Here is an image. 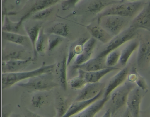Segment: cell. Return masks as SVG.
I'll return each mask as SVG.
<instances>
[{"label":"cell","mask_w":150,"mask_h":117,"mask_svg":"<svg viewBox=\"0 0 150 117\" xmlns=\"http://www.w3.org/2000/svg\"><path fill=\"white\" fill-rule=\"evenodd\" d=\"M118 1L112 6L101 13L98 16V21L101 18L108 15H116L127 18L134 15L146 3L143 1H137L125 2Z\"/></svg>","instance_id":"obj_1"},{"label":"cell","mask_w":150,"mask_h":117,"mask_svg":"<svg viewBox=\"0 0 150 117\" xmlns=\"http://www.w3.org/2000/svg\"><path fill=\"white\" fill-rule=\"evenodd\" d=\"M98 21L101 27L112 36L120 33L129 22L127 18L112 15L105 16Z\"/></svg>","instance_id":"obj_2"},{"label":"cell","mask_w":150,"mask_h":117,"mask_svg":"<svg viewBox=\"0 0 150 117\" xmlns=\"http://www.w3.org/2000/svg\"><path fill=\"white\" fill-rule=\"evenodd\" d=\"M136 86L133 82L125 83L115 89L111 94L112 109V114L122 108L126 104L128 94L131 90Z\"/></svg>","instance_id":"obj_3"},{"label":"cell","mask_w":150,"mask_h":117,"mask_svg":"<svg viewBox=\"0 0 150 117\" xmlns=\"http://www.w3.org/2000/svg\"><path fill=\"white\" fill-rule=\"evenodd\" d=\"M137 34V30L130 27L112 38L105 50L97 57L105 58L126 42L135 38Z\"/></svg>","instance_id":"obj_4"},{"label":"cell","mask_w":150,"mask_h":117,"mask_svg":"<svg viewBox=\"0 0 150 117\" xmlns=\"http://www.w3.org/2000/svg\"><path fill=\"white\" fill-rule=\"evenodd\" d=\"M141 89L139 87H135L131 90L128 96L126 104L128 111L133 117H138L140 116L142 97Z\"/></svg>","instance_id":"obj_5"},{"label":"cell","mask_w":150,"mask_h":117,"mask_svg":"<svg viewBox=\"0 0 150 117\" xmlns=\"http://www.w3.org/2000/svg\"><path fill=\"white\" fill-rule=\"evenodd\" d=\"M130 27L136 30L143 29L150 32V1L144 4L142 11L132 21Z\"/></svg>","instance_id":"obj_6"},{"label":"cell","mask_w":150,"mask_h":117,"mask_svg":"<svg viewBox=\"0 0 150 117\" xmlns=\"http://www.w3.org/2000/svg\"><path fill=\"white\" fill-rule=\"evenodd\" d=\"M105 84L99 82L94 83H87L81 89L76 100V101L92 99L103 90Z\"/></svg>","instance_id":"obj_7"},{"label":"cell","mask_w":150,"mask_h":117,"mask_svg":"<svg viewBox=\"0 0 150 117\" xmlns=\"http://www.w3.org/2000/svg\"><path fill=\"white\" fill-rule=\"evenodd\" d=\"M104 58L96 57L90 59L82 64L75 65L74 68L79 69L86 72H92L99 71L109 67L107 66Z\"/></svg>","instance_id":"obj_8"},{"label":"cell","mask_w":150,"mask_h":117,"mask_svg":"<svg viewBox=\"0 0 150 117\" xmlns=\"http://www.w3.org/2000/svg\"><path fill=\"white\" fill-rule=\"evenodd\" d=\"M122 69L115 67H109L99 71L86 72L79 69V74L81 75L87 83L98 82L99 80L107 74L112 71L121 70Z\"/></svg>","instance_id":"obj_9"},{"label":"cell","mask_w":150,"mask_h":117,"mask_svg":"<svg viewBox=\"0 0 150 117\" xmlns=\"http://www.w3.org/2000/svg\"><path fill=\"white\" fill-rule=\"evenodd\" d=\"M130 69L129 67H125L111 79L106 88L104 97H108L110 94L125 80L129 74Z\"/></svg>","instance_id":"obj_10"},{"label":"cell","mask_w":150,"mask_h":117,"mask_svg":"<svg viewBox=\"0 0 150 117\" xmlns=\"http://www.w3.org/2000/svg\"><path fill=\"white\" fill-rule=\"evenodd\" d=\"M103 90L101 91L96 96L90 100L79 101L73 103L67 111L64 117H69L76 115L86 108L90 104L98 100L103 94Z\"/></svg>","instance_id":"obj_11"},{"label":"cell","mask_w":150,"mask_h":117,"mask_svg":"<svg viewBox=\"0 0 150 117\" xmlns=\"http://www.w3.org/2000/svg\"><path fill=\"white\" fill-rule=\"evenodd\" d=\"M44 69H40L35 71L18 73H13L3 76L2 82L6 86L12 84L16 82L27 78L33 77L43 72Z\"/></svg>","instance_id":"obj_12"},{"label":"cell","mask_w":150,"mask_h":117,"mask_svg":"<svg viewBox=\"0 0 150 117\" xmlns=\"http://www.w3.org/2000/svg\"><path fill=\"white\" fill-rule=\"evenodd\" d=\"M96 43L94 38H91L85 42L82 52L78 55L75 61L76 65L82 64L90 60Z\"/></svg>","instance_id":"obj_13"},{"label":"cell","mask_w":150,"mask_h":117,"mask_svg":"<svg viewBox=\"0 0 150 117\" xmlns=\"http://www.w3.org/2000/svg\"><path fill=\"white\" fill-rule=\"evenodd\" d=\"M110 98L109 96L108 97L98 101L96 100L89 105L84 110L76 115L77 117H92L103 108L105 104L108 101Z\"/></svg>","instance_id":"obj_14"},{"label":"cell","mask_w":150,"mask_h":117,"mask_svg":"<svg viewBox=\"0 0 150 117\" xmlns=\"http://www.w3.org/2000/svg\"><path fill=\"white\" fill-rule=\"evenodd\" d=\"M88 29L95 38L104 43L110 42L112 38V36L101 26H88Z\"/></svg>","instance_id":"obj_15"},{"label":"cell","mask_w":150,"mask_h":117,"mask_svg":"<svg viewBox=\"0 0 150 117\" xmlns=\"http://www.w3.org/2000/svg\"><path fill=\"white\" fill-rule=\"evenodd\" d=\"M150 57V43H144L139 46L137 58V65L142 67Z\"/></svg>","instance_id":"obj_16"},{"label":"cell","mask_w":150,"mask_h":117,"mask_svg":"<svg viewBox=\"0 0 150 117\" xmlns=\"http://www.w3.org/2000/svg\"><path fill=\"white\" fill-rule=\"evenodd\" d=\"M117 2L108 1H91L87 5L86 9L88 12L90 13H97L106 7L114 4Z\"/></svg>","instance_id":"obj_17"},{"label":"cell","mask_w":150,"mask_h":117,"mask_svg":"<svg viewBox=\"0 0 150 117\" xmlns=\"http://www.w3.org/2000/svg\"><path fill=\"white\" fill-rule=\"evenodd\" d=\"M139 45V42L138 41H134L122 50L120 58V62L122 65L125 66L126 65L133 52L136 50Z\"/></svg>","instance_id":"obj_18"},{"label":"cell","mask_w":150,"mask_h":117,"mask_svg":"<svg viewBox=\"0 0 150 117\" xmlns=\"http://www.w3.org/2000/svg\"><path fill=\"white\" fill-rule=\"evenodd\" d=\"M88 40V38L80 39L76 41L72 46L67 62V65L69 64L76 55H79L81 53L83 50L84 45Z\"/></svg>","instance_id":"obj_19"},{"label":"cell","mask_w":150,"mask_h":117,"mask_svg":"<svg viewBox=\"0 0 150 117\" xmlns=\"http://www.w3.org/2000/svg\"><path fill=\"white\" fill-rule=\"evenodd\" d=\"M23 87H31L35 89H43L50 86V84H49L46 80L44 79L38 78L33 80L26 84H21L20 85Z\"/></svg>","instance_id":"obj_20"},{"label":"cell","mask_w":150,"mask_h":117,"mask_svg":"<svg viewBox=\"0 0 150 117\" xmlns=\"http://www.w3.org/2000/svg\"><path fill=\"white\" fill-rule=\"evenodd\" d=\"M121 53L118 51H114L108 55L106 61V65L109 67L115 66L120 59Z\"/></svg>","instance_id":"obj_21"},{"label":"cell","mask_w":150,"mask_h":117,"mask_svg":"<svg viewBox=\"0 0 150 117\" xmlns=\"http://www.w3.org/2000/svg\"><path fill=\"white\" fill-rule=\"evenodd\" d=\"M87 83L82 76L79 74L78 77L73 78L71 82V87L76 89H82Z\"/></svg>","instance_id":"obj_22"},{"label":"cell","mask_w":150,"mask_h":117,"mask_svg":"<svg viewBox=\"0 0 150 117\" xmlns=\"http://www.w3.org/2000/svg\"><path fill=\"white\" fill-rule=\"evenodd\" d=\"M61 82L62 87L66 89L67 87L66 60H64L61 70Z\"/></svg>","instance_id":"obj_23"},{"label":"cell","mask_w":150,"mask_h":117,"mask_svg":"<svg viewBox=\"0 0 150 117\" xmlns=\"http://www.w3.org/2000/svg\"><path fill=\"white\" fill-rule=\"evenodd\" d=\"M136 84L142 90H146L148 88L145 80L137 73V78L136 80Z\"/></svg>","instance_id":"obj_24"},{"label":"cell","mask_w":150,"mask_h":117,"mask_svg":"<svg viewBox=\"0 0 150 117\" xmlns=\"http://www.w3.org/2000/svg\"><path fill=\"white\" fill-rule=\"evenodd\" d=\"M60 39L59 38H57L51 44L50 46V49H52L54 48L60 42Z\"/></svg>","instance_id":"obj_25"},{"label":"cell","mask_w":150,"mask_h":117,"mask_svg":"<svg viewBox=\"0 0 150 117\" xmlns=\"http://www.w3.org/2000/svg\"><path fill=\"white\" fill-rule=\"evenodd\" d=\"M111 114V111L109 110L108 111H107V112L106 113L105 115H104V116H110Z\"/></svg>","instance_id":"obj_26"}]
</instances>
